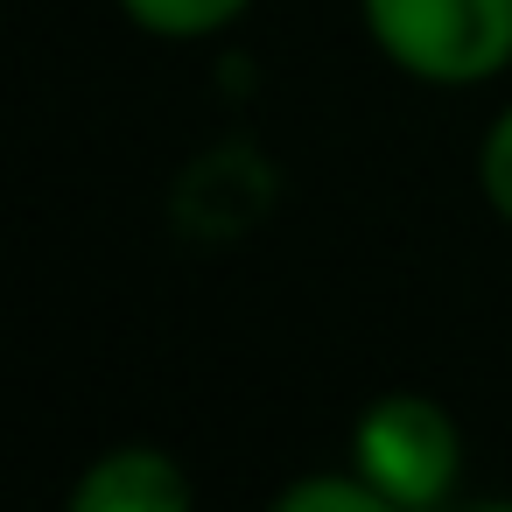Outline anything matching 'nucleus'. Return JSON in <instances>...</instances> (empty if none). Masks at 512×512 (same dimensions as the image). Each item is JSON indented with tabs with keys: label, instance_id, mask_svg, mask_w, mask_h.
<instances>
[{
	"label": "nucleus",
	"instance_id": "nucleus-1",
	"mask_svg": "<svg viewBox=\"0 0 512 512\" xmlns=\"http://www.w3.org/2000/svg\"><path fill=\"white\" fill-rule=\"evenodd\" d=\"M365 29L421 85H484L512 57V0H365Z\"/></svg>",
	"mask_w": 512,
	"mask_h": 512
},
{
	"label": "nucleus",
	"instance_id": "nucleus-3",
	"mask_svg": "<svg viewBox=\"0 0 512 512\" xmlns=\"http://www.w3.org/2000/svg\"><path fill=\"white\" fill-rule=\"evenodd\" d=\"M71 505L78 512H190V477L176 470V456L127 442V449H106L78 477Z\"/></svg>",
	"mask_w": 512,
	"mask_h": 512
},
{
	"label": "nucleus",
	"instance_id": "nucleus-4",
	"mask_svg": "<svg viewBox=\"0 0 512 512\" xmlns=\"http://www.w3.org/2000/svg\"><path fill=\"white\" fill-rule=\"evenodd\" d=\"M120 8H127L148 36L190 43V36H218L225 22H239L253 0H120Z\"/></svg>",
	"mask_w": 512,
	"mask_h": 512
},
{
	"label": "nucleus",
	"instance_id": "nucleus-5",
	"mask_svg": "<svg viewBox=\"0 0 512 512\" xmlns=\"http://www.w3.org/2000/svg\"><path fill=\"white\" fill-rule=\"evenodd\" d=\"M386 491L358 470V477H302L274 498V512H379Z\"/></svg>",
	"mask_w": 512,
	"mask_h": 512
},
{
	"label": "nucleus",
	"instance_id": "nucleus-2",
	"mask_svg": "<svg viewBox=\"0 0 512 512\" xmlns=\"http://www.w3.org/2000/svg\"><path fill=\"white\" fill-rule=\"evenodd\" d=\"M456 421L421 393H386L358 414L351 456L386 491V505H435L456 484Z\"/></svg>",
	"mask_w": 512,
	"mask_h": 512
},
{
	"label": "nucleus",
	"instance_id": "nucleus-6",
	"mask_svg": "<svg viewBox=\"0 0 512 512\" xmlns=\"http://www.w3.org/2000/svg\"><path fill=\"white\" fill-rule=\"evenodd\" d=\"M477 183H484V197H491V211L512 225V113L484 134V155H477Z\"/></svg>",
	"mask_w": 512,
	"mask_h": 512
}]
</instances>
